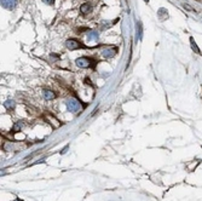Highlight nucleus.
Here are the masks:
<instances>
[{
    "label": "nucleus",
    "mask_w": 202,
    "mask_h": 201,
    "mask_svg": "<svg viewBox=\"0 0 202 201\" xmlns=\"http://www.w3.org/2000/svg\"><path fill=\"white\" fill-rule=\"evenodd\" d=\"M116 49L115 48H111V49H105V50H103L102 52V56L104 57V58H111V57H114L115 55H116Z\"/></svg>",
    "instance_id": "nucleus-5"
},
{
    "label": "nucleus",
    "mask_w": 202,
    "mask_h": 201,
    "mask_svg": "<svg viewBox=\"0 0 202 201\" xmlns=\"http://www.w3.org/2000/svg\"><path fill=\"white\" fill-rule=\"evenodd\" d=\"M191 45H193V49L196 51V52H200L199 48H197V46H195V44H194V39H193V38H191Z\"/></svg>",
    "instance_id": "nucleus-10"
},
{
    "label": "nucleus",
    "mask_w": 202,
    "mask_h": 201,
    "mask_svg": "<svg viewBox=\"0 0 202 201\" xmlns=\"http://www.w3.org/2000/svg\"><path fill=\"white\" fill-rule=\"evenodd\" d=\"M45 4H47V5H52L53 2H54V0H43Z\"/></svg>",
    "instance_id": "nucleus-11"
},
{
    "label": "nucleus",
    "mask_w": 202,
    "mask_h": 201,
    "mask_svg": "<svg viewBox=\"0 0 202 201\" xmlns=\"http://www.w3.org/2000/svg\"><path fill=\"white\" fill-rule=\"evenodd\" d=\"M87 41H97L98 40V33L97 32H95V30H91V32H89L87 33Z\"/></svg>",
    "instance_id": "nucleus-6"
},
{
    "label": "nucleus",
    "mask_w": 202,
    "mask_h": 201,
    "mask_svg": "<svg viewBox=\"0 0 202 201\" xmlns=\"http://www.w3.org/2000/svg\"><path fill=\"white\" fill-rule=\"evenodd\" d=\"M4 107L7 109V110H12L15 107H16V103H15V100H7L5 103H4Z\"/></svg>",
    "instance_id": "nucleus-7"
},
{
    "label": "nucleus",
    "mask_w": 202,
    "mask_h": 201,
    "mask_svg": "<svg viewBox=\"0 0 202 201\" xmlns=\"http://www.w3.org/2000/svg\"><path fill=\"white\" fill-rule=\"evenodd\" d=\"M54 97H56V95H54L52 91H50V90H45V91H44V98L46 100H53Z\"/></svg>",
    "instance_id": "nucleus-8"
},
{
    "label": "nucleus",
    "mask_w": 202,
    "mask_h": 201,
    "mask_svg": "<svg viewBox=\"0 0 202 201\" xmlns=\"http://www.w3.org/2000/svg\"><path fill=\"white\" fill-rule=\"evenodd\" d=\"M0 2H1L2 7L7 9V10H12V9H15L17 0H0Z\"/></svg>",
    "instance_id": "nucleus-4"
},
{
    "label": "nucleus",
    "mask_w": 202,
    "mask_h": 201,
    "mask_svg": "<svg viewBox=\"0 0 202 201\" xmlns=\"http://www.w3.org/2000/svg\"><path fill=\"white\" fill-rule=\"evenodd\" d=\"M65 45H67V48H68L69 50H76V49H79V48H82V45H81L78 40H75V39H69V40H67Z\"/></svg>",
    "instance_id": "nucleus-3"
},
{
    "label": "nucleus",
    "mask_w": 202,
    "mask_h": 201,
    "mask_svg": "<svg viewBox=\"0 0 202 201\" xmlns=\"http://www.w3.org/2000/svg\"><path fill=\"white\" fill-rule=\"evenodd\" d=\"M76 65L80 68H89L91 65V59L87 57H80L76 59Z\"/></svg>",
    "instance_id": "nucleus-2"
},
{
    "label": "nucleus",
    "mask_w": 202,
    "mask_h": 201,
    "mask_svg": "<svg viewBox=\"0 0 202 201\" xmlns=\"http://www.w3.org/2000/svg\"><path fill=\"white\" fill-rule=\"evenodd\" d=\"M91 10V6H90V4H84L81 7H80V11L82 12V13H86V12H89Z\"/></svg>",
    "instance_id": "nucleus-9"
},
{
    "label": "nucleus",
    "mask_w": 202,
    "mask_h": 201,
    "mask_svg": "<svg viewBox=\"0 0 202 201\" xmlns=\"http://www.w3.org/2000/svg\"><path fill=\"white\" fill-rule=\"evenodd\" d=\"M145 1H148V0H145Z\"/></svg>",
    "instance_id": "nucleus-12"
},
{
    "label": "nucleus",
    "mask_w": 202,
    "mask_h": 201,
    "mask_svg": "<svg viewBox=\"0 0 202 201\" xmlns=\"http://www.w3.org/2000/svg\"><path fill=\"white\" fill-rule=\"evenodd\" d=\"M65 104H67L68 110L71 111V113H79V111H81V109H82L80 102L78 100H75V98H69V100L65 102Z\"/></svg>",
    "instance_id": "nucleus-1"
}]
</instances>
